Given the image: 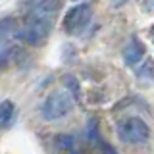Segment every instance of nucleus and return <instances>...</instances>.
I'll list each match as a JSON object with an SVG mask.
<instances>
[{"label": "nucleus", "mask_w": 154, "mask_h": 154, "mask_svg": "<svg viewBox=\"0 0 154 154\" xmlns=\"http://www.w3.org/2000/svg\"><path fill=\"white\" fill-rule=\"evenodd\" d=\"M73 108V98L67 91H54L45 98V102L41 106V116L46 122H54L67 116Z\"/></svg>", "instance_id": "obj_1"}, {"label": "nucleus", "mask_w": 154, "mask_h": 154, "mask_svg": "<svg viewBox=\"0 0 154 154\" xmlns=\"http://www.w3.org/2000/svg\"><path fill=\"white\" fill-rule=\"evenodd\" d=\"M118 135L123 143H129V144H141V143H146L148 137H150V129L144 119L141 118H127L119 123L118 127Z\"/></svg>", "instance_id": "obj_2"}, {"label": "nucleus", "mask_w": 154, "mask_h": 154, "mask_svg": "<svg viewBox=\"0 0 154 154\" xmlns=\"http://www.w3.org/2000/svg\"><path fill=\"white\" fill-rule=\"evenodd\" d=\"M52 29V17H29V23L17 33L23 42L31 46L41 45Z\"/></svg>", "instance_id": "obj_3"}, {"label": "nucleus", "mask_w": 154, "mask_h": 154, "mask_svg": "<svg viewBox=\"0 0 154 154\" xmlns=\"http://www.w3.org/2000/svg\"><path fill=\"white\" fill-rule=\"evenodd\" d=\"M91 17H93V10L87 6V4H77V6H73L69 12L66 14V17H64L66 33H69V35H77V33H81L83 27L91 21Z\"/></svg>", "instance_id": "obj_4"}, {"label": "nucleus", "mask_w": 154, "mask_h": 154, "mask_svg": "<svg viewBox=\"0 0 154 154\" xmlns=\"http://www.w3.org/2000/svg\"><path fill=\"white\" fill-rule=\"evenodd\" d=\"M60 8V2L58 0H38V2L33 6L29 17H52Z\"/></svg>", "instance_id": "obj_5"}, {"label": "nucleus", "mask_w": 154, "mask_h": 154, "mask_svg": "<svg viewBox=\"0 0 154 154\" xmlns=\"http://www.w3.org/2000/svg\"><path fill=\"white\" fill-rule=\"evenodd\" d=\"M143 56H144V46H143V42H139L137 38H131V42H129V45L125 46V50H123V60H125V64L135 66V64H139V62L143 60Z\"/></svg>", "instance_id": "obj_6"}, {"label": "nucleus", "mask_w": 154, "mask_h": 154, "mask_svg": "<svg viewBox=\"0 0 154 154\" xmlns=\"http://www.w3.org/2000/svg\"><path fill=\"white\" fill-rule=\"evenodd\" d=\"M14 112H16V108H14L12 100H2L0 102V125H10Z\"/></svg>", "instance_id": "obj_7"}, {"label": "nucleus", "mask_w": 154, "mask_h": 154, "mask_svg": "<svg viewBox=\"0 0 154 154\" xmlns=\"http://www.w3.org/2000/svg\"><path fill=\"white\" fill-rule=\"evenodd\" d=\"M12 33H16V23H14L12 17H4L0 19V42L6 37H10Z\"/></svg>", "instance_id": "obj_8"}, {"label": "nucleus", "mask_w": 154, "mask_h": 154, "mask_svg": "<svg viewBox=\"0 0 154 154\" xmlns=\"http://www.w3.org/2000/svg\"><path fill=\"white\" fill-rule=\"evenodd\" d=\"M137 75L141 77V81L143 79H154V64H152L150 58H148V60H144V64L137 69Z\"/></svg>", "instance_id": "obj_9"}, {"label": "nucleus", "mask_w": 154, "mask_h": 154, "mask_svg": "<svg viewBox=\"0 0 154 154\" xmlns=\"http://www.w3.org/2000/svg\"><path fill=\"white\" fill-rule=\"evenodd\" d=\"M64 85H66L67 89L71 91V93H73V96H77V98L81 96V89H79V83H77V79H75V77L66 75V77H64Z\"/></svg>", "instance_id": "obj_10"}, {"label": "nucleus", "mask_w": 154, "mask_h": 154, "mask_svg": "<svg viewBox=\"0 0 154 154\" xmlns=\"http://www.w3.org/2000/svg\"><path fill=\"white\" fill-rule=\"evenodd\" d=\"M58 146H60L62 150H69V148L73 146V137H71V135H60V137H58Z\"/></svg>", "instance_id": "obj_11"}, {"label": "nucleus", "mask_w": 154, "mask_h": 154, "mask_svg": "<svg viewBox=\"0 0 154 154\" xmlns=\"http://www.w3.org/2000/svg\"><path fill=\"white\" fill-rule=\"evenodd\" d=\"M100 148H102V154H116V150L106 143H100Z\"/></svg>", "instance_id": "obj_12"}, {"label": "nucleus", "mask_w": 154, "mask_h": 154, "mask_svg": "<svg viewBox=\"0 0 154 154\" xmlns=\"http://www.w3.org/2000/svg\"><path fill=\"white\" fill-rule=\"evenodd\" d=\"M152 41H154V27H152Z\"/></svg>", "instance_id": "obj_13"}, {"label": "nucleus", "mask_w": 154, "mask_h": 154, "mask_svg": "<svg viewBox=\"0 0 154 154\" xmlns=\"http://www.w3.org/2000/svg\"><path fill=\"white\" fill-rule=\"evenodd\" d=\"M73 2H85V0H73Z\"/></svg>", "instance_id": "obj_14"}, {"label": "nucleus", "mask_w": 154, "mask_h": 154, "mask_svg": "<svg viewBox=\"0 0 154 154\" xmlns=\"http://www.w3.org/2000/svg\"><path fill=\"white\" fill-rule=\"evenodd\" d=\"M119 2H125V0H119Z\"/></svg>", "instance_id": "obj_15"}]
</instances>
